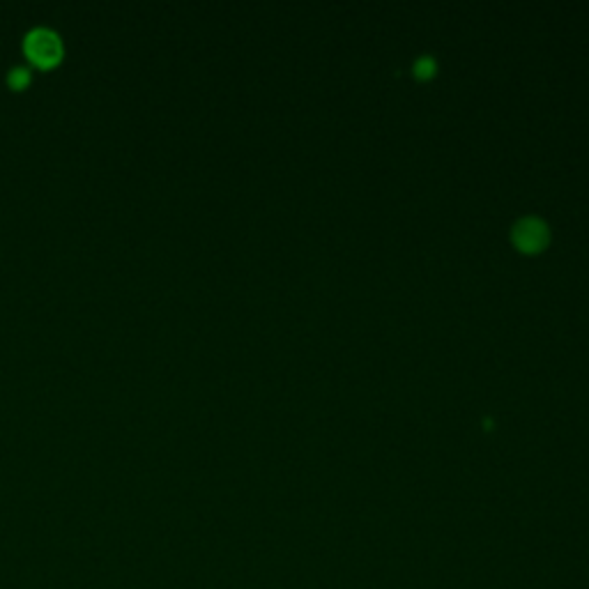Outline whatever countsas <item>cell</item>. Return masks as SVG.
Wrapping results in <instances>:
<instances>
[{
  "instance_id": "6da1fadb",
  "label": "cell",
  "mask_w": 589,
  "mask_h": 589,
  "mask_svg": "<svg viewBox=\"0 0 589 589\" xmlns=\"http://www.w3.org/2000/svg\"><path fill=\"white\" fill-rule=\"evenodd\" d=\"M24 51L28 60L40 70H51L63 60V42L60 37L49 28H35L30 30L24 40Z\"/></svg>"
},
{
  "instance_id": "7a4b0ae2",
  "label": "cell",
  "mask_w": 589,
  "mask_h": 589,
  "mask_svg": "<svg viewBox=\"0 0 589 589\" xmlns=\"http://www.w3.org/2000/svg\"><path fill=\"white\" fill-rule=\"evenodd\" d=\"M514 244L525 254H537L548 244V226L541 219H520L514 228Z\"/></svg>"
},
{
  "instance_id": "277c9868",
  "label": "cell",
  "mask_w": 589,
  "mask_h": 589,
  "mask_svg": "<svg viewBox=\"0 0 589 589\" xmlns=\"http://www.w3.org/2000/svg\"><path fill=\"white\" fill-rule=\"evenodd\" d=\"M415 72H417V76H422V79H426V76H431L435 72V63H433V60H428V58L419 60L417 67H415Z\"/></svg>"
},
{
  "instance_id": "3957f363",
  "label": "cell",
  "mask_w": 589,
  "mask_h": 589,
  "mask_svg": "<svg viewBox=\"0 0 589 589\" xmlns=\"http://www.w3.org/2000/svg\"><path fill=\"white\" fill-rule=\"evenodd\" d=\"M7 83H10V88L14 90H24L30 83V72L26 67H14L10 76H7Z\"/></svg>"
}]
</instances>
